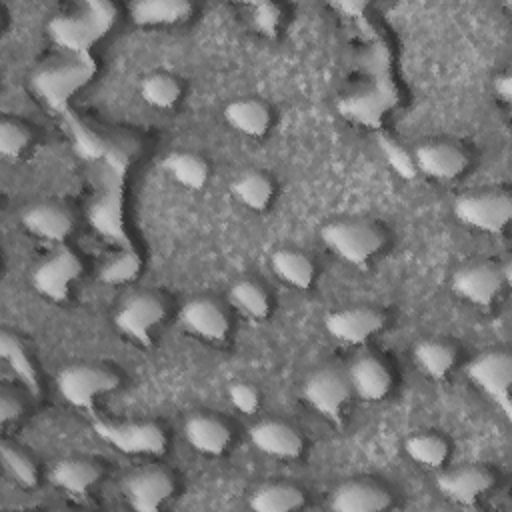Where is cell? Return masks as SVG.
<instances>
[{"label":"cell","instance_id":"cell-1","mask_svg":"<svg viewBox=\"0 0 512 512\" xmlns=\"http://www.w3.org/2000/svg\"><path fill=\"white\" fill-rule=\"evenodd\" d=\"M116 16L114 4L88 0L54 16L48 22V36L64 54H90V48L112 30Z\"/></svg>","mask_w":512,"mask_h":512},{"label":"cell","instance_id":"cell-2","mask_svg":"<svg viewBox=\"0 0 512 512\" xmlns=\"http://www.w3.org/2000/svg\"><path fill=\"white\" fill-rule=\"evenodd\" d=\"M94 74L96 60L92 54H66L60 60L40 66L30 76V86L46 106L66 114L70 98L84 88Z\"/></svg>","mask_w":512,"mask_h":512},{"label":"cell","instance_id":"cell-3","mask_svg":"<svg viewBox=\"0 0 512 512\" xmlns=\"http://www.w3.org/2000/svg\"><path fill=\"white\" fill-rule=\"evenodd\" d=\"M320 236L330 252L354 266H364L386 244L384 230L370 220H336L326 224Z\"/></svg>","mask_w":512,"mask_h":512},{"label":"cell","instance_id":"cell-4","mask_svg":"<svg viewBox=\"0 0 512 512\" xmlns=\"http://www.w3.org/2000/svg\"><path fill=\"white\" fill-rule=\"evenodd\" d=\"M104 172L106 178L88 206V222L102 238L116 244V248H130L132 244L124 228L122 172L110 166H104Z\"/></svg>","mask_w":512,"mask_h":512},{"label":"cell","instance_id":"cell-5","mask_svg":"<svg viewBox=\"0 0 512 512\" xmlns=\"http://www.w3.org/2000/svg\"><path fill=\"white\" fill-rule=\"evenodd\" d=\"M60 396L74 408L90 410L96 400L120 386L116 372L96 364H70L56 378Z\"/></svg>","mask_w":512,"mask_h":512},{"label":"cell","instance_id":"cell-6","mask_svg":"<svg viewBox=\"0 0 512 512\" xmlns=\"http://www.w3.org/2000/svg\"><path fill=\"white\" fill-rule=\"evenodd\" d=\"M98 438L132 456H160L166 452V432L156 422H100L92 424Z\"/></svg>","mask_w":512,"mask_h":512},{"label":"cell","instance_id":"cell-7","mask_svg":"<svg viewBox=\"0 0 512 512\" xmlns=\"http://www.w3.org/2000/svg\"><path fill=\"white\" fill-rule=\"evenodd\" d=\"M166 304L156 292H136L128 296L114 314V326L140 346H150L154 328L164 320Z\"/></svg>","mask_w":512,"mask_h":512},{"label":"cell","instance_id":"cell-8","mask_svg":"<svg viewBox=\"0 0 512 512\" xmlns=\"http://www.w3.org/2000/svg\"><path fill=\"white\" fill-rule=\"evenodd\" d=\"M304 400L324 418L340 422L342 410L352 396V388L344 368L322 366L314 370L302 388Z\"/></svg>","mask_w":512,"mask_h":512},{"label":"cell","instance_id":"cell-9","mask_svg":"<svg viewBox=\"0 0 512 512\" xmlns=\"http://www.w3.org/2000/svg\"><path fill=\"white\" fill-rule=\"evenodd\" d=\"M466 374L488 398L500 406L506 418H512V358L508 352L490 350L476 356L472 362H468Z\"/></svg>","mask_w":512,"mask_h":512},{"label":"cell","instance_id":"cell-10","mask_svg":"<svg viewBox=\"0 0 512 512\" xmlns=\"http://www.w3.org/2000/svg\"><path fill=\"white\" fill-rule=\"evenodd\" d=\"M454 214L462 224L494 234L510 222L512 200L502 190L468 194L454 202Z\"/></svg>","mask_w":512,"mask_h":512},{"label":"cell","instance_id":"cell-11","mask_svg":"<svg viewBox=\"0 0 512 512\" xmlns=\"http://www.w3.org/2000/svg\"><path fill=\"white\" fill-rule=\"evenodd\" d=\"M80 272L82 264L78 256L70 248L60 246L34 268L32 286L50 302H66Z\"/></svg>","mask_w":512,"mask_h":512},{"label":"cell","instance_id":"cell-12","mask_svg":"<svg viewBox=\"0 0 512 512\" xmlns=\"http://www.w3.org/2000/svg\"><path fill=\"white\" fill-rule=\"evenodd\" d=\"M508 282V266L494 262H476L460 268L452 278V290L474 306H490Z\"/></svg>","mask_w":512,"mask_h":512},{"label":"cell","instance_id":"cell-13","mask_svg":"<svg viewBox=\"0 0 512 512\" xmlns=\"http://www.w3.org/2000/svg\"><path fill=\"white\" fill-rule=\"evenodd\" d=\"M122 490L136 512H156L174 494V478L160 466H144L124 478Z\"/></svg>","mask_w":512,"mask_h":512},{"label":"cell","instance_id":"cell-14","mask_svg":"<svg viewBox=\"0 0 512 512\" xmlns=\"http://www.w3.org/2000/svg\"><path fill=\"white\" fill-rule=\"evenodd\" d=\"M386 324V316L370 306H354L332 312L326 316V332L344 344H364L370 336L380 332Z\"/></svg>","mask_w":512,"mask_h":512},{"label":"cell","instance_id":"cell-15","mask_svg":"<svg viewBox=\"0 0 512 512\" xmlns=\"http://www.w3.org/2000/svg\"><path fill=\"white\" fill-rule=\"evenodd\" d=\"M416 170L434 180H454L468 166V154L454 142H426L416 148Z\"/></svg>","mask_w":512,"mask_h":512},{"label":"cell","instance_id":"cell-16","mask_svg":"<svg viewBox=\"0 0 512 512\" xmlns=\"http://www.w3.org/2000/svg\"><path fill=\"white\" fill-rule=\"evenodd\" d=\"M346 376H348L352 394L368 402L382 400L384 396H388L392 388V374L388 366L374 354L356 356L348 364Z\"/></svg>","mask_w":512,"mask_h":512},{"label":"cell","instance_id":"cell-17","mask_svg":"<svg viewBox=\"0 0 512 512\" xmlns=\"http://www.w3.org/2000/svg\"><path fill=\"white\" fill-rule=\"evenodd\" d=\"M390 492L372 480H348L330 494L334 512H380L390 508Z\"/></svg>","mask_w":512,"mask_h":512},{"label":"cell","instance_id":"cell-18","mask_svg":"<svg viewBox=\"0 0 512 512\" xmlns=\"http://www.w3.org/2000/svg\"><path fill=\"white\" fill-rule=\"evenodd\" d=\"M20 220L32 236L46 242H64L74 228L72 212L56 202L32 204L22 212Z\"/></svg>","mask_w":512,"mask_h":512},{"label":"cell","instance_id":"cell-19","mask_svg":"<svg viewBox=\"0 0 512 512\" xmlns=\"http://www.w3.org/2000/svg\"><path fill=\"white\" fill-rule=\"evenodd\" d=\"M180 322L190 334L208 342H222L230 330L226 312L210 298L188 300L180 310Z\"/></svg>","mask_w":512,"mask_h":512},{"label":"cell","instance_id":"cell-20","mask_svg":"<svg viewBox=\"0 0 512 512\" xmlns=\"http://www.w3.org/2000/svg\"><path fill=\"white\" fill-rule=\"evenodd\" d=\"M494 486V474L484 466H464L436 478L442 496L458 504H472Z\"/></svg>","mask_w":512,"mask_h":512},{"label":"cell","instance_id":"cell-21","mask_svg":"<svg viewBox=\"0 0 512 512\" xmlns=\"http://www.w3.org/2000/svg\"><path fill=\"white\" fill-rule=\"evenodd\" d=\"M250 442L264 454L284 460H294L304 450L302 436L288 424L278 420H264L248 430Z\"/></svg>","mask_w":512,"mask_h":512},{"label":"cell","instance_id":"cell-22","mask_svg":"<svg viewBox=\"0 0 512 512\" xmlns=\"http://www.w3.org/2000/svg\"><path fill=\"white\" fill-rule=\"evenodd\" d=\"M64 118L68 122L70 134H72L74 150L82 160H86V162H104V166H110V168L124 174V168H126L128 160L114 146H110L108 140H104L102 136H98L96 132L86 128L70 110L64 114Z\"/></svg>","mask_w":512,"mask_h":512},{"label":"cell","instance_id":"cell-23","mask_svg":"<svg viewBox=\"0 0 512 512\" xmlns=\"http://www.w3.org/2000/svg\"><path fill=\"white\" fill-rule=\"evenodd\" d=\"M186 442L200 454L220 456L230 444V428L220 418L210 414H192L184 422Z\"/></svg>","mask_w":512,"mask_h":512},{"label":"cell","instance_id":"cell-24","mask_svg":"<svg viewBox=\"0 0 512 512\" xmlns=\"http://www.w3.org/2000/svg\"><path fill=\"white\" fill-rule=\"evenodd\" d=\"M102 470L96 462L86 458H64L58 460L48 474V480L62 492L84 496L100 480Z\"/></svg>","mask_w":512,"mask_h":512},{"label":"cell","instance_id":"cell-25","mask_svg":"<svg viewBox=\"0 0 512 512\" xmlns=\"http://www.w3.org/2000/svg\"><path fill=\"white\" fill-rule=\"evenodd\" d=\"M224 120L240 134L260 138L268 132L272 114L270 108L258 98H238L226 104Z\"/></svg>","mask_w":512,"mask_h":512},{"label":"cell","instance_id":"cell-26","mask_svg":"<svg viewBox=\"0 0 512 512\" xmlns=\"http://www.w3.org/2000/svg\"><path fill=\"white\" fill-rule=\"evenodd\" d=\"M192 12L188 0H138L130 4V18L138 26H170L184 22Z\"/></svg>","mask_w":512,"mask_h":512},{"label":"cell","instance_id":"cell-27","mask_svg":"<svg viewBox=\"0 0 512 512\" xmlns=\"http://www.w3.org/2000/svg\"><path fill=\"white\" fill-rule=\"evenodd\" d=\"M0 356L32 396H40V378L20 338L8 330L0 334Z\"/></svg>","mask_w":512,"mask_h":512},{"label":"cell","instance_id":"cell-28","mask_svg":"<svg viewBox=\"0 0 512 512\" xmlns=\"http://www.w3.org/2000/svg\"><path fill=\"white\" fill-rule=\"evenodd\" d=\"M304 502V492L288 482L262 484L250 496V508L256 512H290L304 506Z\"/></svg>","mask_w":512,"mask_h":512},{"label":"cell","instance_id":"cell-29","mask_svg":"<svg viewBox=\"0 0 512 512\" xmlns=\"http://www.w3.org/2000/svg\"><path fill=\"white\" fill-rule=\"evenodd\" d=\"M164 172L188 190H200L206 186L210 168L206 160L192 152H172L162 162Z\"/></svg>","mask_w":512,"mask_h":512},{"label":"cell","instance_id":"cell-30","mask_svg":"<svg viewBox=\"0 0 512 512\" xmlns=\"http://www.w3.org/2000/svg\"><path fill=\"white\" fill-rule=\"evenodd\" d=\"M230 190L240 204H244L248 210H254V212L266 210L274 196L272 180L260 170H246L238 174Z\"/></svg>","mask_w":512,"mask_h":512},{"label":"cell","instance_id":"cell-31","mask_svg":"<svg viewBox=\"0 0 512 512\" xmlns=\"http://www.w3.org/2000/svg\"><path fill=\"white\" fill-rule=\"evenodd\" d=\"M270 262H272V270L276 272V276L280 280H284L286 284H290L298 290H306L312 286L314 264L304 252L292 250V248H280L272 254Z\"/></svg>","mask_w":512,"mask_h":512},{"label":"cell","instance_id":"cell-32","mask_svg":"<svg viewBox=\"0 0 512 512\" xmlns=\"http://www.w3.org/2000/svg\"><path fill=\"white\" fill-rule=\"evenodd\" d=\"M414 362L426 376L442 380L456 364V348L450 342L428 338L414 346Z\"/></svg>","mask_w":512,"mask_h":512},{"label":"cell","instance_id":"cell-33","mask_svg":"<svg viewBox=\"0 0 512 512\" xmlns=\"http://www.w3.org/2000/svg\"><path fill=\"white\" fill-rule=\"evenodd\" d=\"M142 270V260L138 252L130 248H118L114 254H110L98 268V278L100 282L108 286H120L128 284L138 278Z\"/></svg>","mask_w":512,"mask_h":512},{"label":"cell","instance_id":"cell-34","mask_svg":"<svg viewBox=\"0 0 512 512\" xmlns=\"http://www.w3.org/2000/svg\"><path fill=\"white\" fill-rule=\"evenodd\" d=\"M386 108H388V96L376 90L354 94L344 102H340L342 114L366 126H380V120Z\"/></svg>","mask_w":512,"mask_h":512},{"label":"cell","instance_id":"cell-35","mask_svg":"<svg viewBox=\"0 0 512 512\" xmlns=\"http://www.w3.org/2000/svg\"><path fill=\"white\" fill-rule=\"evenodd\" d=\"M404 450L410 460L424 468H440L448 458V442L432 432L410 436L404 442Z\"/></svg>","mask_w":512,"mask_h":512},{"label":"cell","instance_id":"cell-36","mask_svg":"<svg viewBox=\"0 0 512 512\" xmlns=\"http://www.w3.org/2000/svg\"><path fill=\"white\" fill-rule=\"evenodd\" d=\"M182 88L178 80L166 72L150 74L140 84V96L146 104L158 110H170L178 104Z\"/></svg>","mask_w":512,"mask_h":512},{"label":"cell","instance_id":"cell-37","mask_svg":"<svg viewBox=\"0 0 512 512\" xmlns=\"http://www.w3.org/2000/svg\"><path fill=\"white\" fill-rule=\"evenodd\" d=\"M230 302L248 318L262 320L270 312V298L266 290L254 280H238L230 288Z\"/></svg>","mask_w":512,"mask_h":512},{"label":"cell","instance_id":"cell-38","mask_svg":"<svg viewBox=\"0 0 512 512\" xmlns=\"http://www.w3.org/2000/svg\"><path fill=\"white\" fill-rule=\"evenodd\" d=\"M0 458H2V466H4L6 474L20 488H26V490L36 488V484H38V468H36L34 460L24 450H20L16 444L2 442Z\"/></svg>","mask_w":512,"mask_h":512},{"label":"cell","instance_id":"cell-39","mask_svg":"<svg viewBox=\"0 0 512 512\" xmlns=\"http://www.w3.org/2000/svg\"><path fill=\"white\" fill-rule=\"evenodd\" d=\"M376 142H378V148L380 152L384 154L386 162L390 164V168L404 180H410L416 176V164H414V156L408 154L392 136L388 134H382L378 132L376 136Z\"/></svg>","mask_w":512,"mask_h":512},{"label":"cell","instance_id":"cell-40","mask_svg":"<svg viewBox=\"0 0 512 512\" xmlns=\"http://www.w3.org/2000/svg\"><path fill=\"white\" fill-rule=\"evenodd\" d=\"M30 140L32 134L24 124L8 118L0 122V154L4 158H20L22 152L30 146Z\"/></svg>","mask_w":512,"mask_h":512},{"label":"cell","instance_id":"cell-41","mask_svg":"<svg viewBox=\"0 0 512 512\" xmlns=\"http://www.w3.org/2000/svg\"><path fill=\"white\" fill-rule=\"evenodd\" d=\"M250 20H252V26L262 36L274 38L280 30L282 10L274 2H254V4H250Z\"/></svg>","mask_w":512,"mask_h":512},{"label":"cell","instance_id":"cell-42","mask_svg":"<svg viewBox=\"0 0 512 512\" xmlns=\"http://www.w3.org/2000/svg\"><path fill=\"white\" fill-rule=\"evenodd\" d=\"M228 398L232 406L242 414H254L260 406V394L254 386L244 382H234L228 388Z\"/></svg>","mask_w":512,"mask_h":512},{"label":"cell","instance_id":"cell-43","mask_svg":"<svg viewBox=\"0 0 512 512\" xmlns=\"http://www.w3.org/2000/svg\"><path fill=\"white\" fill-rule=\"evenodd\" d=\"M24 412V406H22V400L10 392V390H2L0 394V422L2 426L10 424V422H16Z\"/></svg>","mask_w":512,"mask_h":512},{"label":"cell","instance_id":"cell-44","mask_svg":"<svg viewBox=\"0 0 512 512\" xmlns=\"http://www.w3.org/2000/svg\"><path fill=\"white\" fill-rule=\"evenodd\" d=\"M336 10H340L344 16H362V12L368 8L366 2H336Z\"/></svg>","mask_w":512,"mask_h":512},{"label":"cell","instance_id":"cell-45","mask_svg":"<svg viewBox=\"0 0 512 512\" xmlns=\"http://www.w3.org/2000/svg\"><path fill=\"white\" fill-rule=\"evenodd\" d=\"M496 94L502 98V100H510V94H512V80L508 74H502L496 78Z\"/></svg>","mask_w":512,"mask_h":512}]
</instances>
